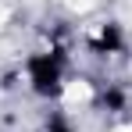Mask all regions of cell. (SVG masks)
Wrapping results in <instances>:
<instances>
[{"label": "cell", "instance_id": "2", "mask_svg": "<svg viewBox=\"0 0 132 132\" xmlns=\"http://www.w3.org/2000/svg\"><path fill=\"white\" fill-rule=\"evenodd\" d=\"M7 18H11V7H7V4H4V0H0V29H4V25H7Z\"/></svg>", "mask_w": 132, "mask_h": 132}, {"label": "cell", "instance_id": "1", "mask_svg": "<svg viewBox=\"0 0 132 132\" xmlns=\"http://www.w3.org/2000/svg\"><path fill=\"white\" fill-rule=\"evenodd\" d=\"M61 96H64V104H89L93 100V86H89L86 79H68L64 86H61Z\"/></svg>", "mask_w": 132, "mask_h": 132}, {"label": "cell", "instance_id": "3", "mask_svg": "<svg viewBox=\"0 0 132 132\" xmlns=\"http://www.w3.org/2000/svg\"><path fill=\"white\" fill-rule=\"evenodd\" d=\"M118 132H132V125H129V129H118Z\"/></svg>", "mask_w": 132, "mask_h": 132}]
</instances>
